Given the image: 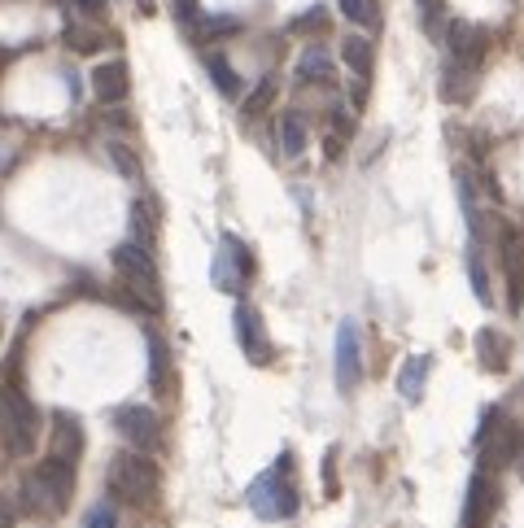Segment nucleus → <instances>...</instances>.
Returning a JSON list of instances; mask_svg holds the SVG:
<instances>
[{
    "mask_svg": "<svg viewBox=\"0 0 524 528\" xmlns=\"http://www.w3.org/2000/svg\"><path fill=\"white\" fill-rule=\"evenodd\" d=\"M245 502H249V511H254L258 520H267V524L297 515V502L302 498H297V485H293V454L289 450H284L280 459L245 489Z\"/></svg>",
    "mask_w": 524,
    "mask_h": 528,
    "instance_id": "1",
    "label": "nucleus"
},
{
    "mask_svg": "<svg viewBox=\"0 0 524 528\" xmlns=\"http://www.w3.org/2000/svg\"><path fill=\"white\" fill-rule=\"evenodd\" d=\"M0 441H5V450L18 454V459L40 446V411H35L31 398L18 384L0 389Z\"/></svg>",
    "mask_w": 524,
    "mask_h": 528,
    "instance_id": "2",
    "label": "nucleus"
},
{
    "mask_svg": "<svg viewBox=\"0 0 524 528\" xmlns=\"http://www.w3.org/2000/svg\"><path fill=\"white\" fill-rule=\"evenodd\" d=\"M105 489H110L114 502L140 507V502L153 498V489H158V467H153L145 454L123 450V454H114L110 472H105Z\"/></svg>",
    "mask_w": 524,
    "mask_h": 528,
    "instance_id": "3",
    "label": "nucleus"
},
{
    "mask_svg": "<svg viewBox=\"0 0 524 528\" xmlns=\"http://www.w3.org/2000/svg\"><path fill=\"white\" fill-rule=\"evenodd\" d=\"M70 494H75V463H62V459H53V454L35 467V476L27 480L31 507H49L53 515H62L70 507Z\"/></svg>",
    "mask_w": 524,
    "mask_h": 528,
    "instance_id": "4",
    "label": "nucleus"
},
{
    "mask_svg": "<svg viewBox=\"0 0 524 528\" xmlns=\"http://www.w3.org/2000/svg\"><path fill=\"white\" fill-rule=\"evenodd\" d=\"M249 275H254V254H249V245H245L241 236L223 232L219 236V254H214V262H210L214 288H219V293H228V297H241L245 284H249Z\"/></svg>",
    "mask_w": 524,
    "mask_h": 528,
    "instance_id": "5",
    "label": "nucleus"
},
{
    "mask_svg": "<svg viewBox=\"0 0 524 528\" xmlns=\"http://www.w3.org/2000/svg\"><path fill=\"white\" fill-rule=\"evenodd\" d=\"M114 271L123 275V284L136 297H145V302L158 306V271H153V258L140 240H127V245L114 249Z\"/></svg>",
    "mask_w": 524,
    "mask_h": 528,
    "instance_id": "6",
    "label": "nucleus"
},
{
    "mask_svg": "<svg viewBox=\"0 0 524 528\" xmlns=\"http://www.w3.org/2000/svg\"><path fill=\"white\" fill-rule=\"evenodd\" d=\"M363 380V345H359V323L341 319L337 328V389L350 393Z\"/></svg>",
    "mask_w": 524,
    "mask_h": 528,
    "instance_id": "7",
    "label": "nucleus"
},
{
    "mask_svg": "<svg viewBox=\"0 0 524 528\" xmlns=\"http://www.w3.org/2000/svg\"><path fill=\"white\" fill-rule=\"evenodd\" d=\"M446 44H450V62L481 70V57L490 48V31L476 22H446Z\"/></svg>",
    "mask_w": 524,
    "mask_h": 528,
    "instance_id": "8",
    "label": "nucleus"
},
{
    "mask_svg": "<svg viewBox=\"0 0 524 528\" xmlns=\"http://www.w3.org/2000/svg\"><path fill=\"white\" fill-rule=\"evenodd\" d=\"M232 323H236V345L245 350V358L249 363H258V367H267L271 363V341H267V328H262V315L254 306H236V315H232Z\"/></svg>",
    "mask_w": 524,
    "mask_h": 528,
    "instance_id": "9",
    "label": "nucleus"
},
{
    "mask_svg": "<svg viewBox=\"0 0 524 528\" xmlns=\"http://www.w3.org/2000/svg\"><path fill=\"white\" fill-rule=\"evenodd\" d=\"M114 428L123 432V437H127L136 450H153V446H158V432H162L158 415H153L149 406H140V402L118 406V411H114Z\"/></svg>",
    "mask_w": 524,
    "mask_h": 528,
    "instance_id": "10",
    "label": "nucleus"
},
{
    "mask_svg": "<svg viewBox=\"0 0 524 528\" xmlns=\"http://www.w3.org/2000/svg\"><path fill=\"white\" fill-rule=\"evenodd\" d=\"M481 472H494V467H511L516 463V454L524 446V432L516 424H503L498 432H485L481 437Z\"/></svg>",
    "mask_w": 524,
    "mask_h": 528,
    "instance_id": "11",
    "label": "nucleus"
},
{
    "mask_svg": "<svg viewBox=\"0 0 524 528\" xmlns=\"http://www.w3.org/2000/svg\"><path fill=\"white\" fill-rule=\"evenodd\" d=\"M53 459H62V463H79V454H83V424L70 411H57L53 415Z\"/></svg>",
    "mask_w": 524,
    "mask_h": 528,
    "instance_id": "12",
    "label": "nucleus"
},
{
    "mask_svg": "<svg viewBox=\"0 0 524 528\" xmlns=\"http://www.w3.org/2000/svg\"><path fill=\"white\" fill-rule=\"evenodd\" d=\"M503 267H507V302L511 310H524V254L516 227H503Z\"/></svg>",
    "mask_w": 524,
    "mask_h": 528,
    "instance_id": "13",
    "label": "nucleus"
},
{
    "mask_svg": "<svg viewBox=\"0 0 524 528\" xmlns=\"http://www.w3.org/2000/svg\"><path fill=\"white\" fill-rule=\"evenodd\" d=\"M131 88V75H127V62H101L92 70V92H97V101L105 105H118Z\"/></svg>",
    "mask_w": 524,
    "mask_h": 528,
    "instance_id": "14",
    "label": "nucleus"
},
{
    "mask_svg": "<svg viewBox=\"0 0 524 528\" xmlns=\"http://www.w3.org/2000/svg\"><path fill=\"white\" fill-rule=\"evenodd\" d=\"M490 515H494V489H490V480H485V472H476L472 485H468L463 528H485V524H490Z\"/></svg>",
    "mask_w": 524,
    "mask_h": 528,
    "instance_id": "15",
    "label": "nucleus"
},
{
    "mask_svg": "<svg viewBox=\"0 0 524 528\" xmlns=\"http://www.w3.org/2000/svg\"><path fill=\"white\" fill-rule=\"evenodd\" d=\"M428 371H433V358H428V354H411L407 363H402V371H398V393H402V402L415 406V402L424 398Z\"/></svg>",
    "mask_w": 524,
    "mask_h": 528,
    "instance_id": "16",
    "label": "nucleus"
},
{
    "mask_svg": "<svg viewBox=\"0 0 524 528\" xmlns=\"http://www.w3.org/2000/svg\"><path fill=\"white\" fill-rule=\"evenodd\" d=\"M337 79V66H332V57H328V48H319L311 44L302 57H297V83H328Z\"/></svg>",
    "mask_w": 524,
    "mask_h": 528,
    "instance_id": "17",
    "label": "nucleus"
},
{
    "mask_svg": "<svg viewBox=\"0 0 524 528\" xmlns=\"http://www.w3.org/2000/svg\"><path fill=\"white\" fill-rule=\"evenodd\" d=\"M341 62L354 70V79L367 83V79H372V66H376V48H372V40H367V35H345Z\"/></svg>",
    "mask_w": 524,
    "mask_h": 528,
    "instance_id": "18",
    "label": "nucleus"
},
{
    "mask_svg": "<svg viewBox=\"0 0 524 528\" xmlns=\"http://www.w3.org/2000/svg\"><path fill=\"white\" fill-rule=\"evenodd\" d=\"M476 75H481V70H472V66H455V62H450V66H446V75H442V96H446L450 105L472 101V92H476Z\"/></svg>",
    "mask_w": 524,
    "mask_h": 528,
    "instance_id": "19",
    "label": "nucleus"
},
{
    "mask_svg": "<svg viewBox=\"0 0 524 528\" xmlns=\"http://www.w3.org/2000/svg\"><path fill=\"white\" fill-rule=\"evenodd\" d=\"M476 358H481L485 367L503 371V367H507V358H511V345H507V336L498 332V328H481V332H476Z\"/></svg>",
    "mask_w": 524,
    "mask_h": 528,
    "instance_id": "20",
    "label": "nucleus"
},
{
    "mask_svg": "<svg viewBox=\"0 0 524 528\" xmlns=\"http://www.w3.org/2000/svg\"><path fill=\"white\" fill-rule=\"evenodd\" d=\"M306 140H311V131H306V118L289 110L280 118V149H284V158H302L306 153Z\"/></svg>",
    "mask_w": 524,
    "mask_h": 528,
    "instance_id": "21",
    "label": "nucleus"
},
{
    "mask_svg": "<svg viewBox=\"0 0 524 528\" xmlns=\"http://www.w3.org/2000/svg\"><path fill=\"white\" fill-rule=\"evenodd\" d=\"M145 341H149V384H153V393H166V384H171V354H166V341L158 332H149Z\"/></svg>",
    "mask_w": 524,
    "mask_h": 528,
    "instance_id": "22",
    "label": "nucleus"
},
{
    "mask_svg": "<svg viewBox=\"0 0 524 528\" xmlns=\"http://www.w3.org/2000/svg\"><path fill=\"white\" fill-rule=\"evenodd\" d=\"M206 70H210L214 88H219L223 96H241V75H236L232 62L223 53H206Z\"/></svg>",
    "mask_w": 524,
    "mask_h": 528,
    "instance_id": "23",
    "label": "nucleus"
},
{
    "mask_svg": "<svg viewBox=\"0 0 524 528\" xmlns=\"http://www.w3.org/2000/svg\"><path fill=\"white\" fill-rule=\"evenodd\" d=\"M415 9H420V27L428 40H442L446 35V0H415Z\"/></svg>",
    "mask_w": 524,
    "mask_h": 528,
    "instance_id": "24",
    "label": "nucleus"
},
{
    "mask_svg": "<svg viewBox=\"0 0 524 528\" xmlns=\"http://www.w3.org/2000/svg\"><path fill=\"white\" fill-rule=\"evenodd\" d=\"M66 44L75 48V53H101L105 48V35L83 27V22H66Z\"/></svg>",
    "mask_w": 524,
    "mask_h": 528,
    "instance_id": "25",
    "label": "nucleus"
},
{
    "mask_svg": "<svg viewBox=\"0 0 524 528\" xmlns=\"http://www.w3.org/2000/svg\"><path fill=\"white\" fill-rule=\"evenodd\" d=\"M468 275H472V293H476V302H490V280H485V254H481V240H472V249H468Z\"/></svg>",
    "mask_w": 524,
    "mask_h": 528,
    "instance_id": "26",
    "label": "nucleus"
},
{
    "mask_svg": "<svg viewBox=\"0 0 524 528\" xmlns=\"http://www.w3.org/2000/svg\"><path fill=\"white\" fill-rule=\"evenodd\" d=\"M271 101H276V79H271V75H267V79H258V88H254V92H249V96H245V105H241V114H245V118H258V114H262V110H267V105H271Z\"/></svg>",
    "mask_w": 524,
    "mask_h": 528,
    "instance_id": "27",
    "label": "nucleus"
},
{
    "mask_svg": "<svg viewBox=\"0 0 524 528\" xmlns=\"http://www.w3.org/2000/svg\"><path fill=\"white\" fill-rule=\"evenodd\" d=\"M341 14L354 22V27H376L380 22V5L376 0H341Z\"/></svg>",
    "mask_w": 524,
    "mask_h": 528,
    "instance_id": "28",
    "label": "nucleus"
},
{
    "mask_svg": "<svg viewBox=\"0 0 524 528\" xmlns=\"http://www.w3.org/2000/svg\"><path fill=\"white\" fill-rule=\"evenodd\" d=\"M83 528H118V511H114V502H97V507L83 515Z\"/></svg>",
    "mask_w": 524,
    "mask_h": 528,
    "instance_id": "29",
    "label": "nucleus"
},
{
    "mask_svg": "<svg viewBox=\"0 0 524 528\" xmlns=\"http://www.w3.org/2000/svg\"><path fill=\"white\" fill-rule=\"evenodd\" d=\"M105 153H110V162H114V166H118V171H123L127 179H136V175H140V162L131 158V149H127V144H110V149H105Z\"/></svg>",
    "mask_w": 524,
    "mask_h": 528,
    "instance_id": "30",
    "label": "nucleus"
},
{
    "mask_svg": "<svg viewBox=\"0 0 524 528\" xmlns=\"http://www.w3.org/2000/svg\"><path fill=\"white\" fill-rule=\"evenodd\" d=\"M171 9H175V18H180L184 27H201V5L197 0H171Z\"/></svg>",
    "mask_w": 524,
    "mask_h": 528,
    "instance_id": "31",
    "label": "nucleus"
},
{
    "mask_svg": "<svg viewBox=\"0 0 524 528\" xmlns=\"http://www.w3.org/2000/svg\"><path fill=\"white\" fill-rule=\"evenodd\" d=\"M201 27H206V35H236V31H241V22L223 14V18H206Z\"/></svg>",
    "mask_w": 524,
    "mask_h": 528,
    "instance_id": "32",
    "label": "nucleus"
},
{
    "mask_svg": "<svg viewBox=\"0 0 524 528\" xmlns=\"http://www.w3.org/2000/svg\"><path fill=\"white\" fill-rule=\"evenodd\" d=\"M319 27H324V9H319V5H315V9H306V14H302V18H297V22H293V27H289V31H319Z\"/></svg>",
    "mask_w": 524,
    "mask_h": 528,
    "instance_id": "33",
    "label": "nucleus"
},
{
    "mask_svg": "<svg viewBox=\"0 0 524 528\" xmlns=\"http://www.w3.org/2000/svg\"><path fill=\"white\" fill-rule=\"evenodd\" d=\"M324 480H328V494H337V446H332L324 459Z\"/></svg>",
    "mask_w": 524,
    "mask_h": 528,
    "instance_id": "34",
    "label": "nucleus"
},
{
    "mask_svg": "<svg viewBox=\"0 0 524 528\" xmlns=\"http://www.w3.org/2000/svg\"><path fill=\"white\" fill-rule=\"evenodd\" d=\"M75 5L83 9V14H101V9H105V0H75Z\"/></svg>",
    "mask_w": 524,
    "mask_h": 528,
    "instance_id": "35",
    "label": "nucleus"
},
{
    "mask_svg": "<svg viewBox=\"0 0 524 528\" xmlns=\"http://www.w3.org/2000/svg\"><path fill=\"white\" fill-rule=\"evenodd\" d=\"M0 528H9V515H0Z\"/></svg>",
    "mask_w": 524,
    "mask_h": 528,
    "instance_id": "36",
    "label": "nucleus"
},
{
    "mask_svg": "<svg viewBox=\"0 0 524 528\" xmlns=\"http://www.w3.org/2000/svg\"><path fill=\"white\" fill-rule=\"evenodd\" d=\"M459 528H463V524H459Z\"/></svg>",
    "mask_w": 524,
    "mask_h": 528,
    "instance_id": "37",
    "label": "nucleus"
}]
</instances>
